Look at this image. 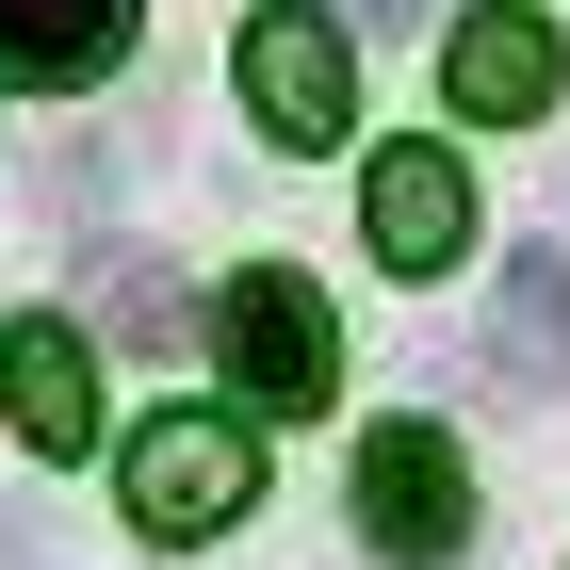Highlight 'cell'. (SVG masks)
<instances>
[{"mask_svg":"<svg viewBox=\"0 0 570 570\" xmlns=\"http://www.w3.org/2000/svg\"><path fill=\"white\" fill-rule=\"evenodd\" d=\"M489 358L522 375V392H570V245H522L505 294H489Z\"/></svg>","mask_w":570,"mask_h":570,"instance_id":"9","label":"cell"},{"mask_svg":"<svg viewBox=\"0 0 570 570\" xmlns=\"http://www.w3.org/2000/svg\"><path fill=\"white\" fill-rule=\"evenodd\" d=\"M213 358H228V392L262 407V424H309V407L343 392V326H326V294L294 262H245L213 294Z\"/></svg>","mask_w":570,"mask_h":570,"instance_id":"1","label":"cell"},{"mask_svg":"<svg viewBox=\"0 0 570 570\" xmlns=\"http://www.w3.org/2000/svg\"><path fill=\"white\" fill-rule=\"evenodd\" d=\"M115 489H131V538H228L245 522V489H262V440L245 424H213V407H164V424L115 456Z\"/></svg>","mask_w":570,"mask_h":570,"instance_id":"2","label":"cell"},{"mask_svg":"<svg viewBox=\"0 0 570 570\" xmlns=\"http://www.w3.org/2000/svg\"><path fill=\"white\" fill-rule=\"evenodd\" d=\"M131 17L147 0H0V82L17 98H82L131 66Z\"/></svg>","mask_w":570,"mask_h":570,"instance_id":"8","label":"cell"},{"mask_svg":"<svg viewBox=\"0 0 570 570\" xmlns=\"http://www.w3.org/2000/svg\"><path fill=\"white\" fill-rule=\"evenodd\" d=\"M554 82H570V49H554V17H522V0H473V17L440 33V98H456L473 131L554 115Z\"/></svg>","mask_w":570,"mask_h":570,"instance_id":"5","label":"cell"},{"mask_svg":"<svg viewBox=\"0 0 570 570\" xmlns=\"http://www.w3.org/2000/svg\"><path fill=\"white\" fill-rule=\"evenodd\" d=\"M179 326H196V294L164 245H98V343H179Z\"/></svg>","mask_w":570,"mask_h":570,"instance_id":"10","label":"cell"},{"mask_svg":"<svg viewBox=\"0 0 570 570\" xmlns=\"http://www.w3.org/2000/svg\"><path fill=\"white\" fill-rule=\"evenodd\" d=\"M0 407H17V440H33L49 473L98 456V343L49 326V309H17V326H0Z\"/></svg>","mask_w":570,"mask_h":570,"instance_id":"7","label":"cell"},{"mask_svg":"<svg viewBox=\"0 0 570 570\" xmlns=\"http://www.w3.org/2000/svg\"><path fill=\"white\" fill-rule=\"evenodd\" d=\"M358 17H424V0H358Z\"/></svg>","mask_w":570,"mask_h":570,"instance_id":"11","label":"cell"},{"mask_svg":"<svg viewBox=\"0 0 570 570\" xmlns=\"http://www.w3.org/2000/svg\"><path fill=\"white\" fill-rule=\"evenodd\" d=\"M228 66H245V115H262L277 147H343V131H358V49H343V17H309V0H262Z\"/></svg>","mask_w":570,"mask_h":570,"instance_id":"3","label":"cell"},{"mask_svg":"<svg viewBox=\"0 0 570 570\" xmlns=\"http://www.w3.org/2000/svg\"><path fill=\"white\" fill-rule=\"evenodd\" d=\"M358 538L392 570H456V538H473V456L440 424H375L358 440Z\"/></svg>","mask_w":570,"mask_h":570,"instance_id":"4","label":"cell"},{"mask_svg":"<svg viewBox=\"0 0 570 570\" xmlns=\"http://www.w3.org/2000/svg\"><path fill=\"white\" fill-rule=\"evenodd\" d=\"M358 228H375V262L392 277H440V262H473V164L456 147H375V179H358Z\"/></svg>","mask_w":570,"mask_h":570,"instance_id":"6","label":"cell"}]
</instances>
